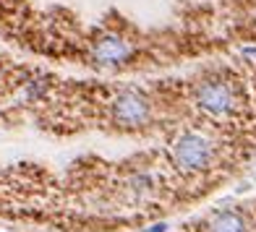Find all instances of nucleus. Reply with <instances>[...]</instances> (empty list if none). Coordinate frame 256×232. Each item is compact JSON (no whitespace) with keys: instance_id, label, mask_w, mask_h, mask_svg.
Listing matches in <instances>:
<instances>
[{"instance_id":"2","label":"nucleus","mask_w":256,"mask_h":232,"mask_svg":"<svg viewBox=\"0 0 256 232\" xmlns=\"http://www.w3.org/2000/svg\"><path fill=\"white\" fill-rule=\"evenodd\" d=\"M196 104L214 115V118H222V115L232 112V107H236V94H232L230 84H225V81H204V84L196 89Z\"/></svg>"},{"instance_id":"1","label":"nucleus","mask_w":256,"mask_h":232,"mask_svg":"<svg viewBox=\"0 0 256 232\" xmlns=\"http://www.w3.org/2000/svg\"><path fill=\"white\" fill-rule=\"evenodd\" d=\"M176 165L186 172H202L212 162V144L199 133H183L172 146Z\"/></svg>"},{"instance_id":"3","label":"nucleus","mask_w":256,"mask_h":232,"mask_svg":"<svg viewBox=\"0 0 256 232\" xmlns=\"http://www.w3.org/2000/svg\"><path fill=\"white\" fill-rule=\"evenodd\" d=\"M128 57H131V44L120 37H115V34H104L92 47V60L100 68H118Z\"/></svg>"},{"instance_id":"4","label":"nucleus","mask_w":256,"mask_h":232,"mask_svg":"<svg viewBox=\"0 0 256 232\" xmlns=\"http://www.w3.org/2000/svg\"><path fill=\"white\" fill-rule=\"evenodd\" d=\"M112 115L120 125H144L149 120V102L136 91H126L115 99Z\"/></svg>"},{"instance_id":"5","label":"nucleus","mask_w":256,"mask_h":232,"mask_svg":"<svg viewBox=\"0 0 256 232\" xmlns=\"http://www.w3.org/2000/svg\"><path fill=\"white\" fill-rule=\"evenodd\" d=\"M209 232H246V222L238 212H222L209 222Z\"/></svg>"},{"instance_id":"6","label":"nucleus","mask_w":256,"mask_h":232,"mask_svg":"<svg viewBox=\"0 0 256 232\" xmlns=\"http://www.w3.org/2000/svg\"><path fill=\"white\" fill-rule=\"evenodd\" d=\"M165 230H168V225H165V222H160V225H152V227L144 230V232H165Z\"/></svg>"}]
</instances>
